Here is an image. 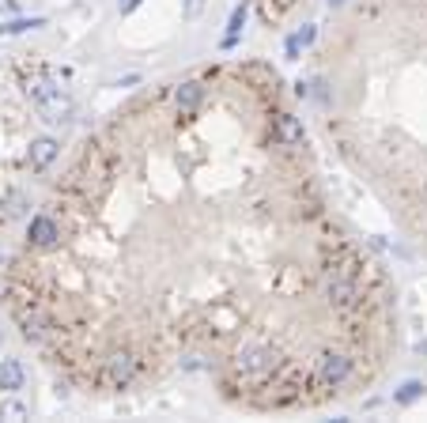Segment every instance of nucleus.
I'll use <instances>...</instances> for the list:
<instances>
[{
	"label": "nucleus",
	"mask_w": 427,
	"mask_h": 423,
	"mask_svg": "<svg viewBox=\"0 0 427 423\" xmlns=\"http://www.w3.org/2000/svg\"><path fill=\"white\" fill-rule=\"evenodd\" d=\"M27 99L35 102L38 117H42V121H49V125H61V121H69V117H72V99L49 80L46 72H38L35 80H27Z\"/></svg>",
	"instance_id": "obj_1"
},
{
	"label": "nucleus",
	"mask_w": 427,
	"mask_h": 423,
	"mask_svg": "<svg viewBox=\"0 0 427 423\" xmlns=\"http://www.w3.org/2000/svg\"><path fill=\"white\" fill-rule=\"evenodd\" d=\"M61 238V227L49 212H38L35 220L27 223V249H49Z\"/></svg>",
	"instance_id": "obj_2"
},
{
	"label": "nucleus",
	"mask_w": 427,
	"mask_h": 423,
	"mask_svg": "<svg viewBox=\"0 0 427 423\" xmlns=\"http://www.w3.org/2000/svg\"><path fill=\"white\" fill-rule=\"evenodd\" d=\"M61 155V144L53 136H35L30 140V148H27V167L35 170V174H42L46 167H53Z\"/></svg>",
	"instance_id": "obj_3"
},
{
	"label": "nucleus",
	"mask_w": 427,
	"mask_h": 423,
	"mask_svg": "<svg viewBox=\"0 0 427 423\" xmlns=\"http://www.w3.org/2000/svg\"><path fill=\"white\" fill-rule=\"evenodd\" d=\"M27 386V367L19 359H0V393H19Z\"/></svg>",
	"instance_id": "obj_4"
},
{
	"label": "nucleus",
	"mask_w": 427,
	"mask_h": 423,
	"mask_svg": "<svg viewBox=\"0 0 427 423\" xmlns=\"http://www.w3.org/2000/svg\"><path fill=\"white\" fill-rule=\"evenodd\" d=\"M276 136L283 140V144H291V148L306 144L303 121H299V117H295V114H288V110H276Z\"/></svg>",
	"instance_id": "obj_5"
},
{
	"label": "nucleus",
	"mask_w": 427,
	"mask_h": 423,
	"mask_svg": "<svg viewBox=\"0 0 427 423\" xmlns=\"http://www.w3.org/2000/svg\"><path fill=\"white\" fill-rule=\"evenodd\" d=\"M246 12H250L246 0H242V4H235L231 23H227V35H223V42H220L223 49H235V46H238V35H242V27H246Z\"/></svg>",
	"instance_id": "obj_6"
},
{
	"label": "nucleus",
	"mask_w": 427,
	"mask_h": 423,
	"mask_svg": "<svg viewBox=\"0 0 427 423\" xmlns=\"http://www.w3.org/2000/svg\"><path fill=\"white\" fill-rule=\"evenodd\" d=\"M423 393H427V386L420 382V378H409V382H404L401 389H393V405L409 408V405H416V400H420Z\"/></svg>",
	"instance_id": "obj_7"
},
{
	"label": "nucleus",
	"mask_w": 427,
	"mask_h": 423,
	"mask_svg": "<svg viewBox=\"0 0 427 423\" xmlns=\"http://www.w3.org/2000/svg\"><path fill=\"white\" fill-rule=\"evenodd\" d=\"M46 27V19L35 16V19H12V23H0V35H23V30H38Z\"/></svg>",
	"instance_id": "obj_8"
},
{
	"label": "nucleus",
	"mask_w": 427,
	"mask_h": 423,
	"mask_svg": "<svg viewBox=\"0 0 427 423\" xmlns=\"http://www.w3.org/2000/svg\"><path fill=\"white\" fill-rule=\"evenodd\" d=\"M0 416H4V419H23L27 408L19 405V400H8V405H0Z\"/></svg>",
	"instance_id": "obj_9"
},
{
	"label": "nucleus",
	"mask_w": 427,
	"mask_h": 423,
	"mask_svg": "<svg viewBox=\"0 0 427 423\" xmlns=\"http://www.w3.org/2000/svg\"><path fill=\"white\" fill-rule=\"evenodd\" d=\"M204 8V0H185V19H197Z\"/></svg>",
	"instance_id": "obj_10"
},
{
	"label": "nucleus",
	"mask_w": 427,
	"mask_h": 423,
	"mask_svg": "<svg viewBox=\"0 0 427 423\" xmlns=\"http://www.w3.org/2000/svg\"><path fill=\"white\" fill-rule=\"evenodd\" d=\"M314 35H317V30H314V27H303V30H295V38H299V42H303V46H310V42H314Z\"/></svg>",
	"instance_id": "obj_11"
},
{
	"label": "nucleus",
	"mask_w": 427,
	"mask_h": 423,
	"mask_svg": "<svg viewBox=\"0 0 427 423\" xmlns=\"http://www.w3.org/2000/svg\"><path fill=\"white\" fill-rule=\"evenodd\" d=\"M140 4H144V0H122V4H117V8H122V16H133Z\"/></svg>",
	"instance_id": "obj_12"
},
{
	"label": "nucleus",
	"mask_w": 427,
	"mask_h": 423,
	"mask_svg": "<svg viewBox=\"0 0 427 423\" xmlns=\"http://www.w3.org/2000/svg\"><path fill=\"white\" fill-rule=\"evenodd\" d=\"M341 4H348V0H329V8H341Z\"/></svg>",
	"instance_id": "obj_13"
},
{
	"label": "nucleus",
	"mask_w": 427,
	"mask_h": 423,
	"mask_svg": "<svg viewBox=\"0 0 427 423\" xmlns=\"http://www.w3.org/2000/svg\"><path fill=\"white\" fill-rule=\"evenodd\" d=\"M0 344H4V333H0Z\"/></svg>",
	"instance_id": "obj_14"
}]
</instances>
